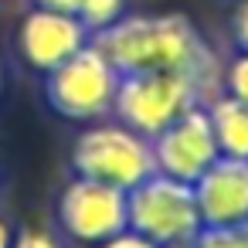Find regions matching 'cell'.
Listing matches in <instances>:
<instances>
[{"label": "cell", "mask_w": 248, "mask_h": 248, "mask_svg": "<svg viewBox=\"0 0 248 248\" xmlns=\"http://www.w3.org/2000/svg\"><path fill=\"white\" fill-rule=\"evenodd\" d=\"M119 75L136 72H180L190 75L207 99H214L217 65L201 31L184 14H133L92 34Z\"/></svg>", "instance_id": "6da1fadb"}, {"label": "cell", "mask_w": 248, "mask_h": 248, "mask_svg": "<svg viewBox=\"0 0 248 248\" xmlns=\"http://www.w3.org/2000/svg\"><path fill=\"white\" fill-rule=\"evenodd\" d=\"M68 163L75 177H89V180H99L119 190H133L140 180L156 173L150 140L123 126L119 119L116 123L95 119L92 126H85L72 143Z\"/></svg>", "instance_id": "7a4b0ae2"}, {"label": "cell", "mask_w": 248, "mask_h": 248, "mask_svg": "<svg viewBox=\"0 0 248 248\" xmlns=\"http://www.w3.org/2000/svg\"><path fill=\"white\" fill-rule=\"evenodd\" d=\"M119 72L95 41L78 48L72 58L45 72V102L68 123H95L112 112Z\"/></svg>", "instance_id": "3957f363"}, {"label": "cell", "mask_w": 248, "mask_h": 248, "mask_svg": "<svg viewBox=\"0 0 248 248\" xmlns=\"http://www.w3.org/2000/svg\"><path fill=\"white\" fill-rule=\"evenodd\" d=\"M201 211L194 187L167 173H150L126 190V228L150 238L160 248H187L201 231Z\"/></svg>", "instance_id": "277c9868"}, {"label": "cell", "mask_w": 248, "mask_h": 248, "mask_svg": "<svg viewBox=\"0 0 248 248\" xmlns=\"http://www.w3.org/2000/svg\"><path fill=\"white\" fill-rule=\"evenodd\" d=\"M204 102H207V95L190 75H180V72H136V75H119L112 112L123 126H129L140 136L153 140L177 116H184L190 106H204Z\"/></svg>", "instance_id": "5b68a950"}, {"label": "cell", "mask_w": 248, "mask_h": 248, "mask_svg": "<svg viewBox=\"0 0 248 248\" xmlns=\"http://www.w3.org/2000/svg\"><path fill=\"white\" fill-rule=\"evenodd\" d=\"M58 224L68 238L99 245L126 231V190L89 177H72L58 197Z\"/></svg>", "instance_id": "8992f818"}, {"label": "cell", "mask_w": 248, "mask_h": 248, "mask_svg": "<svg viewBox=\"0 0 248 248\" xmlns=\"http://www.w3.org/2000/svg\"><path fill=\"white\" fill-rule=\"evenodd\" d=\"M150 146H153V167H156V173H167V177L184 180V184H194L221 156L204 106H190L167 129H160L150 140Z\"/></svg>", "instance_id": "52a82bcc"}, {"label": "cell", "mask_w": 248, "mask_h": 248, "mask_svg": "<svg viewBox=\"0 0 248 248\" xmlns=\"http://www.w3.org/2000/svg\"><path fill=\"white\" fill-rule=\"evenodd\" d=\"M89 41H92V34L75 14L45 11V7H34L31 14H24V21L17 28V51L41 75L51 72L55 65H62L65 58H72Z\"/></svg>", "instance_id": "ba28073f"}, {"label": "cell", "mask_w": 248, "mask_h": 248, "mask_svg": "<svg viewBox=\"0 0 248 248\" xmlns=\"http://www.w3.org/2000/svg\"><path fill=\"white\" fill-rule=\"evenodd\" d=\"M190 187L204 224L248 221V160L217 156Z\"/></svg>", "instance_id": "9c48e42d"}, {"label": "cell", "mask_w": 248, "mask_h": 248, "mask_svg": "<svg viewBox=\"0 0 248 248\" xmlns=\"http://www.w3.org/2000/svg\"><path fill=\"white\" fill-rule=\"evenodd\" d=\"M207 119L214 129V143L221 156H238L248 160V102L221 92L207 106Z\"/></svg>", "instance_id": "30bf717a"}, {"label": "cell", "mask_w": 248, "mask_h": 248, "mask_svg": "<svg viewBox=\"0 0 248 248\" xmlns=\"http://www.w3.org/2000/svg\"><path fill=\"white\" fill-rule=\"evenodd\" d=\"M187 248H248V221L238 224H201Z\"/></svg>", "instance_id": "8fae6325"}, {"label": "cell", "mask_w": 248, "mask_h": 248, "mask_svg": "<svg viewBox=\"0 0 248 248\" xmlns=\"http://www.w3.org/2000/svg\"><path fill=\"white\" fill-rule=\"evenodd\" d=\"M123 11H126V0H78L75 17L89 28V34H99L109 24H116Z\"/></svg>", "instance_id": "7c38bea8"}, {"label": "cell", "mask_w": 248, "mask_h": 248, "mask_svg": "<svg viewBox=\"0 0 248 248\" xmlns=\"http://www.w3.org/2000/svg\"><path fill=\"white\" fill-rule=\"evenodd\" d=\"M224 92L248 102V51H238L224 68Z\"/></svg>", "instance_id": "4fadbf2b"}, {"label": "cell", "mask_w": 248, "mask_h": 248, "mask_svg": "<svg viewBox=\"0 0 248 248\" xmlns=\"http://www.w3.org/2000/svg\"><path fill=\"white\" fill-rule=\"evenodd\" d=\"M11 248H62V245H58L55 234H48L41 228H24V231L14 234V245Z\"/></svg>", "instance_id": "5bb4252c"}, {"label": "cell", "mask_w": 248, "mask_h": 248, "mask_svg": "<svg viewBox=\"0 0 248 248\" xmlns=\"http://www.w3.org/2000/svg\"><path fill=\"white\" fill-rule=\"evenodd\" d=\"M95 248H160V245H153L150 238H143V234H136V231H119V234H112V238H106V241H99Z\"/></svg>", "instance_id": "9a60e30c"}, {"label": "cell", "mask_w": 248, "mask_h": 248, "mask_svg": "<svg viewBox=\"0 0 248 248\" xmlns=\"http://www.w3.org/2000/svg\"><path fill=\"white\" fill-rule=\"evenodd\" d=\"M231 34H234L238 51H248V0H241L234 17H231Z\"/></svg>", "instance_id": "2e32d148"}, {"label": "cell", "mask_w": 248, "mask_h": 248, "mask_svg": "<svg viewBox=\"0 0 248 248\" xmlns=\"http://www.w3.org/2000/svg\"><path fill=\"white\" fill-rule=\"evenodd\" d=\"M38 7H45V11H62V14H75V7H78V0H34Z\"/></svg>", "instance_id": "e0dca14e"}, {"label": "cell", "mask_w": 248, "mask_h": 248, "mask_svg": "<svg viewBox=\"0 0 248 248\" xmlns=\"http://www.w3.org/2000/svg\"><path fill=\"white\" fill-rule=\"evenodd\" d=\"M14 245V231H11V224L0 217V248H11Z\"/></svg>", "instance_id": "ac0fdd59"}]
</instances>
